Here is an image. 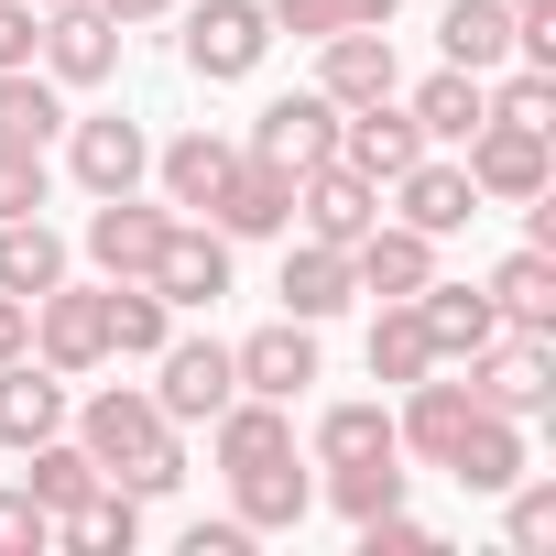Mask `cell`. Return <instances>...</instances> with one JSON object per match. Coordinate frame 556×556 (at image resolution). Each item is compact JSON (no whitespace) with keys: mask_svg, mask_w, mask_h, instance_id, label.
I'll use <instances>...</instances> for the list:
<instances>
[{"mask_svg":"<svg viewBox=\"0 0 556 556\" xmlns=\"http://www.w3.org/2000/svg\"><path fill=\"white\" fill-rule=\"evenodd\" d=\"M350 285L382 295V306H393V295H426V285H437V240L404 229V218H371V229L350 240Z\"/></svg>","mask_w":556,"mask_h":556,"instance_id":"obj_13","label":"cell"},{"mask_svg":"<svg viewBox=\"0 0 556 556\" xmlns=\"http://www.w3.org/2000/svg\"><path fill=\"white\" fill-rule=\"evenodd\" d=\"M447 480H458V491H513V480H523V426L480 404V415L458 426V447H447Z\"/></svg>","mask_w":556,"mask_h":556,"instance_id":"obj_22","label":"cell"},{"mask_svg":"<svg viewBox=\"0 0 556 556\" xmlns=\"http://www.w3.org/2000/svg\"><path fill=\"white\" fill-rule=\"evenodd\" d=\"M458 371H469V393H480L491 415H513V426H534V415L556 404V339H545V328H502V339L469 350Z\"/></svg>","mask_w":556,"mask_h":556,"instance_id":"obj_2","label":"cell"},{"mask_svg":"<svg viewBox=\"0 0 556 556\" xmlns=\"http://www.w3.org/2000/svg\"><path fill=\"white\" fill-rule=\"evenodd\" d=\"M99 317H110V361H153L175 339V306L153 285H99Z\"/></svg>","mask_w":556,"mask_h":556,"instance_id":"obj_32","label":"cell"},{"mask_svg":"<svg viewBox=\"0 0 556 556\" xmlns=\"http://www.w3.org/2000/svg\"><path fill=\"white\" fill-rule=\"evenodd\" d=\"M480 415V393L469 382H447V361L426 371V382H404V415H393V437L426 458V469H447V447H458V426Z\"/></svg>","mask_w":556,"mask_h":556,"instance_id":"obj_18","label":"cell"},{"mask_svg":"<svg viewBox=\"0 0 556 556\" xmlns=\"http://www.w3.org/2000/svg\"><path fill=\"white\" fill-rule=\"evenodd\" d=\"M437 45H447V66L491 77V66L513 55V0H447V23H437Z\"/></svg>","mask_w":556,"mask_h":556,"instance_id":"obj_30","label":"cell"},{"mask_svg":"<svg viewBox=\"0 0 556 556\" xmlns=\"http://www.w3.org/2000/svg\"><path fill=\"white\" fill-rule=\"evenodd\" d=\"M295 218H306V240L350 251V240L382 218V186H371V175H350V164L328 153V164H306V175H295Z\"/></svg>","mask_w":556,"mask_h":556,"instance_id":"obj_12","label":"cell"},{"mask_svg":"<svg viewBox=\"0 0 556 556\" xmlns=\"http://www.w3.org/2000/svg\"><path fill=\"white\" fill-rule=\"evenodd\" d=\"M142 285H153L175 317H186V306H218V295H229V240H218L207 218H164V251H153Z\"/></svg>","mask_w":556,"mask_h":556,"instance_id":"obj_6","label":"cell"},{"mask_svg":"<svg viewBox=\"0 0 556 556\" xmlns=\"http://www.w3.org/2000/svg\"><path fill=\"white\" fill-rule=\"evenodd\" d=\"M415 317H426V350H437V361H469V350H491V339H502V317H491V295H480V285H426V295H415Z\"/></svg>","mask_w":556,"mask_h":556,"instance_id":"obj_23","label":"cell"},{"mask_svg":"<svg viewBox=\"0 0 556 556\" xmlns=\"http://www.w3.org/2000/svg\"><path fill=\"white\" fill-rule=\"evenodd\" d=\"M164 218H175V207L99 197V207H88V262L110 273V285H142V273H153V251H164Z\"/></svg>","mask_w":556,"mask_h":556,"instance_id":"obj_16","label":"cell"},{"mask_svg":"<svg viewBox=\"0 0 556 556\" xmlns=\"http://www.w3.org/2000/svg\"><path fill=\"white\" fill-rule=\"evenodd\" d=\"M45 142H0V218H34L45 207Z\"/></svg>","mask_w":556,"mask_h":556,"instance_id":"obj_40","label":"cell"},{"mask_svg":"<svg viewBox=\"0 0 556 556\" xmlns=\"http://www.w3.org/2000/svg\"><path fill=\"white\" fill-rule=\"evenodd\" d=\"M55 426H66V371H45L34 350H23V361H0V447L23 458V447L55 437Z\"/></svg>","mask_w":556,"mask_h":556,"instance_id":"obj_21","label":"cell"},{"mask_svg":"<svg viewBox=\"0 0 556 556\" xmlns=\"http://www.w3.org/2000/svg\"><path fill=\"white\" fill-rule=\"evenodd\" d=\"M502 534H513V556H545L556 545V480H513L502 491Z\"/></svg>","mask_w":556,"mask_h":556,"instance_id":"obj_38","label":"cell"},{"mask_svg":"<svg viewBox=\"0 0 556 556\" xmlns=\"http://www.w3.org/2000/svg\"><path fill=\"white\" fill-rule=\"evenodd\" d=\"M197 218H207L218 240H273V229H295V175H273V164H251V153H240Z\"/></svg>","mask_w":556,"mask_h":556,"instance_id":"obj_9","label":"cell"},{"mask_svg":"<svg viewBox=\"0 0 556 556\" xmlns=\"http://www.w3.org/2000/svg\"><path fill=\"white\" fill-rule=\"evenodd\" d=\"M45 285H66V240L45 229V207L34 218H0V295H45Z\"/></svg>","mask_w":556,"mask_h":556,"instance_id":"obj_28","label":"cell"},{"mask_svg":"<svg viewBox=\"0 0 556 556\" xmlns=\"http://www.w3.org/2000/svg\"><path fill=\"white\" fill-rule=\"evenodd\" d=\"M328 502H339L350 523L393 513V502H404V447H382V458H339V469H328Z\"/></svg>","mask_w":556,"mask_h":556,"instance_id":"obj_35","label":"cell"},{"mask_svg":"<svg viewBox=\"0 0 556 556\" xmlns=\"http://www.w3.org/2000/svg\"><path fill=\"white\" fill-rule=\"evenodd\" d=\"M393 197H404V229H426V240H447V229H469V218H480L469 164H437V153H415V164L393 175Z\"/></svg>","mask_w":556,"mask_h":556,"instance_id":"obj_20","label":"cell"},{"mask_svg":"<svg viewBox=\"0 0 556 556\" xmlns=\"http://www.w3.org/2000/svg\"><path fill=\"white\" fill-rule=\"evenodd\" d=\"M491 121H523V131H556V66H513L491 88Z\"/></svg>","mask_w":556,"mask_h":556,"instance_id":"obj_39","label":"cell"},{"mask_svg":"<svg viewBox=\"0 0 556 556\" xmlns=\"http://www.w3.org/2000/svg\"><path fill=\"white\" fill-rule=\"evenodd\" d=\"M339 153V99H317V88H295V99H262V121H251V164H273V175H306V164H328Z\"/></svg>","mask_w":556,"mask_h":556,"instance_id":"obj_7","label":"cell"},{"mask_svg":"<svg viewBox=\"0 0 556 556\" xmlns=\"http://www.w3.org/2000/svg\"><path fill=\"white\" fill-rule=\"evenodd\" d=\"M480 121H491V88H480L469 66H437V77L415 88V131H426V142H469Z\"/></svg>","mask_w":556,"mask_h":556,"instance_id":"obj_31","label":"cell"},{"mask_svg":"<svg viewBox=\"0 0 556 556\" xmlns=\"http://www.w3.org/2000/svg\"><path fill=\"white\" fill-rule=\"evenodd\" d=\"M273 295H285V317H306V328H317V317H339V306L361 295V285H350V251L295 240V251H285V285H273Z\"/></svg>","mask_w":556,"mask_h":556,"instance_id":"obj_25","label":"cell"},{"mask_svg":"<svg viewBox=\"0 0 556 556\" xmlns=\"http://www.w3.org/2000/svg\"><path fill=\"white\" fill-rule=\"evenodd\" d=\"M426 153V131H415V110H393V99H361V110H339V164L350 175H371V186H393L404 164Z\"/></svg>","mask_w":556,"mask_h":556,"instance_id":"obj_17","label":"cell"},{"mask_svg":"<svg viewBox=\"0 0 556 556\" xmlns=\"http://www.w3.org/2000/svg\"><path fill=\"white\" fill-rule=\"evenodd\" d=\"M382 447H404L382 404H328V415H317V469H339V458H382Z\"/></svg>","mask_w":556,"mask_h":556,"instance_id":"obj_36","label":"cell"},{"mask_svg":"<svg viewBox=\"0 0 556 556\" xmlns=\"http://www.w3.org/2000/svg\"><path fill=\"white\" fill-rule=\"evenodd\" d=\"M34 66H45L55 88H110V77H121V23L99 12V0H55L45 34H34Z\"/></svg>","mask_w":556,"mask_h":556,"instance_id":"obj_4","label":"cell"},{"mask_svg":"<svg viewBox=\"0 0 556 556\" xmlns=\"http://www.w3.org/2000/svg\"><path fill=\"white\" fill-rule=\"evenodd\" d=\"M229 393H240L229 339H164V350H153V404H164V426H207Z\"/></svg>","mask_w":556,"mask_h":556,"instance_id":"obj_5","label":"cell"},{"mask_svg":"<svg viewBox=\"0 0 556 556\" xmlns=\"http://www.w3.org/2000/svg\"><path fill=\"white\" fill-rule=\"evenodd\" d=\"M77 447L121 480V491H175L186 480V447H175V426H164V404L153 393H131V382H110V393H88V415H77Z\"/></svg>","mask_w":556,"mask_h":556,"instance_id":"obj_1","label":"cell"},{"mask_svg":"<svg viewBox=\"0 0 556 556\" xmlns=\"http://www.w3.org/2000/svg\"><path fill=\"white\" fill-rule=\"evenodd\" d=\"M99 12H110V23L131 34V23H164V12H175V0H99Z\"/></svg>","mask_w":556,"mask_h":556,"instance_id":"obj_46","label":"cell"},{"mask_svg":"<svg viewBox=\"0 0 556 556\" xmlns=\"http://www.w3.org/2000/svg\"><path fill=\"white\" fill-rule=\"evenodd\" d=\"M229 164H240V142H229V131H175V142L153 153V175H164V207H207Z\"/></svg>","mask_w":556,"mask_h":556,"instance_id":"obj_27","label":"cell"},{"mask_svg":"<svg viewBox=\"0 0 556 556\" xmlns=\"http://www.w3.org/2000/svg\"><path fill=\"white\" fill-rule=\"evenodd\" d=\"M23 350H34V306H23V295H0V361H23Z\"/></svg>","mask_w":556,"mask_h":556,"instance_id":"obj_45","label":"cell"},{"mask_svg":"<svg viewBox=\"0 0 556 556\" xmlns=\"http://www.w3.org/2000/svg\"><path fill=\"white\" fill-rule=\"evenodd\" d=\"M34 12H55V0H34Z\"/></svg>","mask_w":556,"mask_h":556,"instance_id":"obj_48","label":"cell"},{"mask_svg":"<svg viewBox=\"0 0 556 556\" xmlns=\"http://www.w3.org/2000/svg\"><path fill=\"white\" fill-rule=\"evenodd\" d=\"M426 371H437L426 317H415V295H393V306L371 317V382H393V393H404V382H426Z\"/></svg>","mask_w":556,"mask_h":556,"instance_id":"obj_34","label":"cell"},{"mask_svg":"<svg viewBox=\"0 0 556 556\" xmlns=\"http://www.w3.org/2000/svg\"><path fill=\"white\" fill-rule=\"evenodd\" d=\"M262 12L285 23V34H306V45H317V34H350V23H393L404 0H262Z\"/></svg>","mask_w":556,"mask_h":556,"instance_id":"obj_37","label":"cell"},{"mask_svg":"<svg viewBox=\"0 0 556 556\" xmlns=\"http://www.w3.org/2000/svg\"><path fill=\"white\" fill-rule=\"evenodd\" d=\"M99 480H110V469H99V458H88V447H77V437H66V426H55V437H34V447H23V491H34V502H45V513H66V502H88V491H99Z\"/></svg>","mask_w":556,"mask_h":556,"instance_id":"obj_29","label":"cell"},{"mask_svg":"<svg viewBox=\"0 0 556 556\" xmlns=\"http://www.w3.org/2000/svg\"><path fill=\"white\" fill-rule=\"evenodd\" d=\"M66 131V88L45 66H0V142H55Z\"/></svg>","mask_w":556,"mask_h":556,"instance_id":"obj_33","label":"cell"},{"mask_svg":"<svg viewBox=\"0 0 556 556\" xmlns=\"http://www.w3.org/2000/svg\"><path fill=\"white\" fill-rule=\"evenodd\" d=\"M393 34L382 23H350V34H317V99H339V110H361V99H393Z\"/></svg>","mask_w":556,"mask_h":556,"instance_id":"obj_14","label":"cell"},{"mask_svg":"<svg viewBox=\"0 0 556 556\" xmlns=\"http://www.w3.org/2000/svg\"><path fill=\"white\" fill-rule=\"evenodd\" d=\"M469 186H480V207H523V197H545V131H523V121H480V131H469Z\"/></svg>","mask_w":556,"mask_h":556,"instance_id":"obj_11","label":"cell"},{"mask_svg":"<svg viewBox=\"0 0 556 556\" xmlns=\"http://www.w3.org/2000/svg\"><path fill=\"white\" fill-rule=\"evenodd\" d=\"M480 295H491V317H502V328H545V339H556V251H534V240H523Z\"/></svg>","mask_w":556,"mask_h":556,"instance_id":"obj_26","label":"cell"},{"mask_svg":"<svg viewBox=\"0 0 556 556\" xmlns=\"http://www.w3.org/2000/svg\"><path fill=\"white\" fill-rule=\"evenodd\" d=\"M131 534H142V491H121V480H99L88 502L55 513V545H77V556H131Z\"/></svg>","mask_w":556,"mask_h":556,"instance_id":"obj_24","label":"cell"},{"mask_svg":"<svg viewBox=\"0 0 556 556\" xmlns=\"http://www.w3.org/2000/svg\"><path fill=\"white\" fill-rule=\"evenodd\" d=\"M55 545V513L34 491H0V556H45Z\"/></svg>","mask_w":556,"mask_h":556,"instance_id":"obj_41","label":"cell"},{"mask_svg":"<svg viewBox=\"0 0 556 556\" xmlns=\"http://www.w3.org/2000/svg\"><path fill=\"white\" fill-rule=\"evenodd\" d=\"M34 34H45L34 0H0V66H34Z\"/></svg>","mask_w":556,"mask_h":556,"instance_id":"obj_43","label":"cell"},{"mask_svg":"<svg viewBox=\"0 0 556 556\" xmlns=\"http://www.w3.org/2000/svg\"><path fill=\"white\" fill-rule=\"evenodd\" d=\"M229 513H240L251 534H285V523L317 513V480L295 469V447H285V458H251V469H229Z\"/></svg>","mask_w":556,"mask_h":556,"instance_id":"obj_19","label":"cell"},{"mask_svg":"<svg viewBox=\"0 0 556 556\" xmlns=\"http://www.w3.org/2000/svg\"><path fill=\"white\" fill-rule=\"evenodd\" d=\"M262 55H273V12H262V0H197V12H186V77L240 88Z\"/></svg>","mask_w":556,"mask_h":556,"instance_id":"obj_3","label":"cell"},{"mask_svg":"<svg viewBox=\"0 0 556 556\" xmlns=\"http://www.w3.org/2000/svg\"><path fill=\"white\" fill-rule=\"evenodd\" d=\"M186 556H251V523L229 513V523H186Z\"/></svg>","mask_w":556,"mask_h":556,"instance_id":"obj_44","label":"cell"},{"mask_svg":"<svg viewBox=\"0 0 556 556\" xmlns=\"http://www.w3.org/2000/svg\"><path fill=\"white\" fill-rule=\"evenodd\" d=\"M66 164H77L88 197H131V186L153 175V142H142V121L99 110V121H66Z\"/></svg>","mask_w":556,"mask_h":556,"instance_id":"obj_10","label":"cell"},{"mask_svg":"<svg viewBox=\"0 0 556 556\" xmlns=\"http://www.w3.org/2000/svg\"><path fill=\"white\" fill-rule=\"evenodd\" d=\"M34 361H45V371H66V382L110 361V317H99V295H88V285H45V295H34Z\"/></svg>","mask_w":556,"mask_h":556,"instance_id":"obj_8","label":"cell"},{"mask_svg":"<svg viewBox=\"0 0 556 556\" xmlns=\"http://www.w3.org/2000/svg\"><path fill=\"white\" fill-rule=\"evenodd\" d=\"M361 556H437V534L393 502V513H371V523H361Z\"/></svg>","mask_w":556,"mask_h":556,"instance_id":"obj_42","label":"cell"},{"mask_svg":"<svg viewBox=\"0 0 556 556\" xmlns=\"http://www.w3.org/2000/svg\"><path fill=\"white\" fill-rule=\"evenodd\" d=\"M229 371H240V393L295 404V393L317 382V328H306V317H273V328H251V339L229 350Z\"/></svg>","mask_w":556,"mask_h":556,"instance_id":"obj_15","label":"cell"},{"mask_svg":"<svg viewBox=\"0 0 556 556\" xmlns=\"http://www.w3.org/2000/svg\"><path fill=\"white\" fill-rule=\"evenodd\" d=\"M513 12H556V0H513Z\"/></svg>","mask_w":556,"mask_h":556,"instance_id":"obj_47","label":"cell"}]
</instances>
